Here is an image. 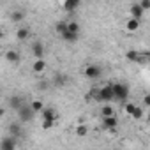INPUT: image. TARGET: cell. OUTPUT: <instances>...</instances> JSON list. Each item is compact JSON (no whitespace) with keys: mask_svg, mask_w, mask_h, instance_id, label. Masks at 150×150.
<instances>
[{"mask_svg":"<svg viewBox=\"0 0 150 150\" xmlns=\"http://www.w3.org/2000/svg\"><path fill=\"white\" fill-rule=\"evenodd\" d=\"M111 90H113V101L125 103L129 99V87L125 83H111Z\"/></svg>","mask_w":150,"mask_h":150,"instance_id":"obj_1","label":"cell"},{"mask_svg":"<svg viewBox=\"0 0 150 150\" xmlns=\"http://www.w3.org/2000/svg\"><path fill=\"white\" fill-rule=\"evenodd\" d=\"M25 104V97H21V96H13V97H9V108L11 110H20L21 106Z\"/></svg>","mask_w":150,"mask_h":150,"instance_id":"obj_8","label":"cell"},{"mask_svg":"<svg viewBox=\"0 0 150 150\" xmlns=\"http://www.w3.org/2000/svg\"><path fill=\"white\" fill-rule=\"evenodd\" d=\"M28 35H30V30H28V28H25V27H21V28H18V30H16V37H18L20 41H25Z\"/></svg>","mask_w":150,"mask_h":150,"instance_id":"obj_19","label":"cell"},{"mask_svg":"<svg viewBox=\"0 0 150 150\" xmlns=\"http://www.w3.org/2000/svg\"><path fill=\"white\" fill-rule=\"evenodd\" d=\"M125 28H127L129 32H136V30L139 28V21H136V20H132V18H131V20L125 23Z\"/></svg>","mask_w":150,"mask_h":150,"instance_id":"obj_21","label":"cell"},{"mask_svg":"<svg viewBox=\"0 0 150 150\" xmlns=\"http://www.w3.org/2000/svg\"><path fill=\"white\" fill-rule=\"evenodd\" d=\"M44 69H46V62H44V60H35V62L32 64V71H34L35 74L42 72Z\"/></svg>","mask_w":150,"mask_h":150,"instance_id":"obj_14","label":"cell"},{"mask_svg":"<svg viewBox=\"0 0 150 150\" xmlns=\"http://www.w3.org/2000/svg\"><path fill=\"white\" fill-rule=\"evenodd\" d=\"M34 115H35V113L32 111L30 104H27V103H25V104H23V106L18 110V117H20V122H21V124H25V122H30V120L34 118Z\"/></svg>","mask_w":150,"mask_h":150,"instance_id":"obj_2","label":"cell"},{"mask_svg":"<svg viewBox=\"0 0 150 150\" xmlns=\"http://www.w3.org/2000/svg\"><path fill=\"white\" fill-rule=\"evenodd\" d=\"M138 6H139V7H141V11L145 13V11H148V9H150V0H141Z\"/></svg>","mask_w":150,"mask_h":150,"instance_id":"obj_27","label":"cell"},{"mask_svg":"<svg viewBox=\"0 0 150 150\" xmlns=\"http://www.w3.org/2000/svg\"><path fill=\"white\" fill-rule=\"evenodd\" d=\"M41 115H42V120H55V110L53 108H42Z\"/></svg>","mask_w":150,"mask_h":150,"instance_id":"obj_15","label":"cell"},{"mask_svg":"<svg viewBox=\"0 0 150 150\" xmlns=\"http://www.w3.org/2000/svg\"><path fill=\"white\" fill-rule=\"evenodd\" d=\"M0 150H16V139L11 136H6L0 141Z\"/></svg>","mask_w":150,"mask_h":150,"instance_id":"obj_6","label":"cell"},{"mask_svg":"<svg viewBox=\"0 0 150 150\" xmlns=\"http://www.w3.org/2000/svg\"><path fill=\"white\" fill-rule=\"evenodd\" d=\"M9 136L14 138V139H18L20 136H23V127H21V124L13 122V124L9 125Z\"/></svg>","mask_w":150,"mask_h":150,"instance_id":"obj_7","label":"cell"},{"mask_svg":"<svg viewBox=\"0 0 150 150\" xmlns=\"http://www.w3.org/2000/svg\"><path fill=\"white\" fill-rule=\"evenodd\" d=\"M101 115L106 118V117H115V110H113V106H110V104H104L103 106V110H101Z\"/></svg>","mask_w":150,"mask_h":150,"instance_id":"obj_20","label":"cell"},{"mask_svg":"<svg viewBox=\"0 0 150 150\" xmlns=\"http://www.w3.org/2000/svg\"><path fill=\"white\" fill-rule=\"evenodd\" d=\"M53 125H55V120H42V129H44V131L51 129Z\"/></svg>","mask_w":150,"mask_h":150,"instance_id":"obj_28","label":"cell"},{"mask_svg":"<svg viewBox=\"0 0 150 150\" xmlns=\"http://www.w3.org/2000/svg\"><path fill=\"white\" fill-rule=\"evenodd\" d=\"M0 57H2V51H0Z\"/></svg>","mask_w":150,"mask_h":150,"instance_id":"obj_35","label":"cell"},{"mask_svg":"<svg viewBox=\"0 0 150 150\" xmlns=\"http://www.w3.org/2000/svg\"><path fill=\"white\" fill-rule=\"evenodd\" d=\"M143 104H145V106H150V96H145V97H143Z\"/></svg>","mask_w":150,"mask_h":150,"instance_id":"obj_31","label":"cell"},{"mask_svg":"<svg viewBox=\"0 0 150 150\" xmlns=\"http://www.w3.org/2000/svg\"><path fill=\"white\" fill-rule=\"evenodd\" d=\"M2 37H4V32H2V30H0V39H2Z\"/></svg>","mask_w":150,"mask_h":150,"instance_id":"obj_34","label":"cell"},{"mask_svg":"<svg viewBox=\"0 0 150 150\" xmlns=\"http://www.w3.org/2000/svg\"><path fill=\"white\" fill-rule=\"evenodd\" d=\"M134 110H136V104H132V103H127V104H125V113H127V115L132 117V115H134Z\"/></svg>","mask_w":150,"mask_h":150,"instance_id":"obj_26","label":"cell"},{"mask_svg":"<svg viewBox=\"0 0 150 150\" xmlns=\"http://www.w3.org/2000/svg\"><path fill=\"white\" fill-rule=\"evenodd\" d=\"M103 124H104V127H106V129H115V127L118 125V120H117L115 117H106Z\"/></svg>","mask_w":150,"mask_h":150,"instance_id":"obj_17","label":"cell"},{"mask_svg":"<svg viewBox=\"0 0 150 150\" xmlns=\"http://www.w3.org/2000/svg\"><path fill=\"white\" fill-rule=\"evenodd\" d=\"M143 53H139V51H136V50H129L127 53H125V58L129 60V62H141L143 58Z\"/></svg>","mask_w":150,"mask_h":150,"instance_id":"obj_10","label":"cell"},{"mask_svg":"<svg viewBox=\"0 0 150 150\" xmlns=\"http://www.w3.org/2000/svg\"><path fill=\"white\" fill-rule=\"evenodd\" d=\"M23 20H25V13H23V11H13V13H11V21L20 23V21H23Z\"/></svg>","mask_w":150,"mask_h":150,"instance_id":"obj_18","label":"cell"},{"mask_svg":"<svg viewBox=\"0 0 150 150\" xmlns=\"http://www.w3.org/2000/svg\"><path fill=\"white\" fill-rule=\"evenodd\" d=\"M67 76H65V74H62V72H57L55 74V76H53V85L57 87V88H62L65 83H67Z\"/></svg>","mask_w":150,"mask_h":150,"instance_id":"obj_9","label":"cell"},{"mask_svg":"<svg viewBox=\"0 0 150 150\" xmlns=\"http://www.w3.org/2000/svg\"><path fill=\"white\" fill-rule=\"evenodd\" d=\"M83 72H85V76H87V78H90V80H97V78L101 76V74H103L101 67H99V65H94V64L87 65Z\"/></svg>","mask_w":150,"mask_h":150,"instance_id":"obj_4","label":"cell"},{"mask_svg":"<svg viewBox=\"0 0 150 150\" xmlns=\"http://www.w3.org/2000/svg\"><path fill=\"white\" fill-rule=\"evenodd\" d=\"M143 117V108H139V106H136V110H134V115H132V118H141Z\"/></svg>","mask_w":150,"mask_h":150,"instance_id":"obj_29","label":"cell"},{"mask_svg":"<svg viewBox=\"0 0 150 150\" xmlns=\"http://www.w3.org/2000/svg\"><path fill=\"white\" fill-rule=\"evenodd\" d=\"M55 30H57V32H58V34L62 35V34H64V32L67 30V23H64V21H58V23L55 25Z\"/></svg>","mask_w":150,"mask_h":150,"instance_id":"obj_25","label":"cell"},{"mask_svg":"<svg viewBox=\"0 0 150 150\" xmlns=\"http://www.w3.org/2000/svg\"><path fill=\"white\" fill-rule=\"evenodd\" d=\"M90 97H94V101H99V88L94 87V88L90 90Z\"/></svg>","mask_w":150,"mask_h":150,"instance_id":"obj_30","label":"cell"},{"mask_svg":"<svg viewBox=\"0 0 150 150\" xmlns=\"http://www.w3.org/2000/svg\"><path fill=\"white\" fill-rule=\"evenodd\" d=\"M131 16H132V20H136V21H139V20L143 18V11H141V7H139L138 4H132V6H131Z\"/></svg>","mask_w":150,"mask_h":150,"instance_id":"obj_12","label":"cell"},{"mask_svg":"<svg viewBox=\"0 0 150 150\" xmlns=\"http://www.w3.org/2000/svg\"><path fill=\"white\" fill-rule=\"evenodd\" d=\"M62 7H64V11H67V13H72V11H76V9L80 7V0H67Z\"/></svg>","mask_w":150,"mask_h":150,"instance_id":"obj_11","label":"cell"},{"mask_svg":"<svg viewBox=\"0 0 150 150\" xmlns=\"http://www.w3.org/2000/svg\"><path fill=\"white\" fill-rule=\"evenodd\" d=\"M6 58H7L9 62H13V64H18V62H20V53L14 51V50H9V51L6 53Z\"/></svg>","mask_w":150,"mask_h":150,"instance_id":"obj_16","label":"cell"},{"mask_svg":"<svg viewBox=\"0 0 150 150\" xmlns=\"http://www.w3.org/2000/svg\"><path fill=\"white\" fill-rule=\"evenodd\" d=\"M113 101V90H111V83L104 85L103 88H99V103H110Z\"/></svg>","mask_w":150,"mask_h":150,"instance_id":"obj_3","label":"cell"},{"mask_svg":"<svg viewBox=\"0 0 150 150\" xmlns=\"http://www.w3.org/2000/svg\"><path fill=\"white\" fill-rule=\"evenodd\" d=\"M67 32L80 34V23H78V21H71V23H67Z\"/></svg>","mask_w":150,"mask_h":150,"instance_id":"obj_22","label":"cell"},{"mask_svg":"<svg viewBox=\"0 0 150 150\" xmlns=\"http://www.w3.org/2000/svg\"><path fill=\"white\" fill-rule=\"evenodd\" d=\"M62 39H64L65 42H71V44H72V42H76V41L80 39V34H72V32H67V30H65V32L62 34Z\"/></svg>","mask_w":150,"mask_h":150,"instance_id":"obj_13","label":"cell"},{"mask_svg":"<svg viewBox=\"0 0 150 150\" xmlns=\"http://www.w3.org/2000/svg\"><path fill=\"white\" fill-rule=\"evenodd\" d=\"M32 55L35 57V60H42V57H44V44H42V41L32 42Z\"/></svg>","mask_w":150,"mask_h":150,"instance_id":"obj_5","label":"cell"},{"mask_svg":"<svg viewBox=\"0 0 150 150\" xmlns=\"http://www.w3.org/2000/svg\"><path fill=\"white\" fill-rule=\"evenodd\" d=\"M30 108H32V111H34V113H41L44 106H42V103H41V101H32V103H30Z\"/></svg>","mask_w":150,"mask_h":150,"instance_id":"obj_23","label":"cell"},{"mask_svg":"<svg viewBox=\"0 0 150 150\" xmlns=\"http://www.w3.org/2000/svg\"><path fill=\"white\" fill-rule=\"evenodd\" d=\"M46 85H48L46 81H41V83H39V88H41V90H46Z\"/></svg>","mask_w":150,"mask_h":150,"instance_id":"obj_32","label":"cell"},{"mask_svg":"<svg viewBox=\"0 0 150 150\" xmlns=\"http://www.w3.org/2000/svg\"><path fill=\"white\" fill-rule=\"evenodd\" d=\"M4 115H6V110H4V108H0V118H2Z\"/></svg>","mask_w":150,"mask_h":150,"instance_id":"obj_33","label":"cell"},{"mask_svg":"<svg viewBox=\"0 0 150 150\" xmlns=\"http://www.w3.org/2000/svg\"><path fill=\"white\" fill-rule=\"evenodd\" d=\"M76 134H78L80 138L87 136V134H88V127H87V125H83V124H81V125H78V127H76Z\"/></svg>","mask_w":150,"mask_h":150,"instance_id":"obj_24","label":"cell"}]
</instances>
